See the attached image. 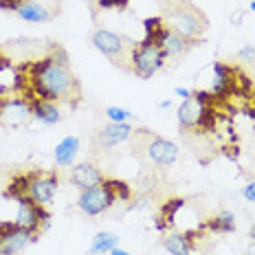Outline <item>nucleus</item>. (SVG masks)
Here are the masks:
<instances>
[{"label":"nucleus","instance_id":"ddd939ff","mask_svg":"<svg viewBox=\"0 0 255 255\" xmlns=\"http://www.w3.org/2000/svg\"><path fill=\"white\" fill-rule=\"evenodd\" d=\"M104 178H106L104 172L97 165H93V163H79V165L73 167L71 176H68L71 185H75V187L82 189V191L93 189V187H97V185H102Z\"/></svg>","mask_w":255,"mask_h":255},{"label":"nucleus","instance_id":"20e7f679","mask_svg":"<svg viewBox=\"0 0 255 255\" xmlns=\"http://www.w3.org/2000/svg\"><path fill=\"white\" fill-rule=\"evenodd\" d=\"M90 42L97 51H102L110 62L121 71H132V42H128L124 35L115 33L110 29H95L90 33Z\"/></svg>","mask_w":255,"mask_h":255},{"label":"nucleus","instance_id":"4be33fe9","mask_svg":"<svg viewBox=\"0 0 255 255\" xmlns=\"http://www.w3.org/2000/svg\"><path fill=\"white\" fill-rule=\"evenodd\" d=\"M104 185L110 189V194L115 196L117 200H128L134 198V191H132V185H128L126 180H119V178H104Z\"/></svg>","mask_w":255,"mask_h":255},{"label":"nucleus","instance_id":"f03ea898","mask_svg":"<svg viewBox=\"0 0 255 255\" xmlns=\"http://www.w3.org/2000/svg\"><path fill=\"white\" fill-rule=\"evenodd\" d=\"M132 156L145 167H169L178 158V145L147 128H134L130 136Z\"/></svg>","mask_w":255,"mask_h":255},{"label":"nucleus","instance_id":"2f4dec72","mask_svg":"<svg viewBox=\"0 0 255 255\" xmlns=\"http://www.w3.org/2000/svg\"><path fill=\"white\" fill-rule=\"evenodd\" d=\"M108 253H110V255H130V253H128V251H121V249H119V247H115V249H113V251H108Z\"/></svg>","mask_w":255,"mask_h":255},{"label":"nucleus","instance_id":"473e14b6","mask_svg":"<svg viewBox=\"0 0 255 255\" xmlns=\"http://www.w3.org/2000/svg\"><path fill=\"white\" fill-rule=\"evenodd\" d=\"M251 11L255 13V0H253V2H251Z\"/></svg>","mask_w":255,"mask_h":255},{"label":"nucleus","instance_id":"cd10ccee","mask_svg":"<svg viewBox=\"0 0 255 255\" xmlns=\"http://www.w3.org/2000/svg\"><path fill=\"white\" fill-rule=\"evenodd\" d=\"M13 174V169H9V167H4V165H0V194H2V189L7 187V183H9V176Z\"/></svg>","mask_w":255,"mask_h":255},{"label":"nucleus","instance_id":"72a5a7b5","mask_svg":"<svg viewBox=\"0 0 255 255\" xmlns=\"http://www.w3.org/2000/svg\"><path fill=\"white\" fill-rule=\"evenodd\" d=\"M251 238H255V227H253V229H251Z\"/></svg>","mask_w":255,"mask_h":255},{"label":"nucleus","instance_id":"f704fd0d","mask_svg":"<svg viewBox=\"0 0 255 255\" xmlns=\"http://www.w3.org/2000/svg\"><path fill=\"white\" fill-rule=\"evenodd\" d=\"M253 156H255V147H253Z\"/></svg>","mask_w":255,"mask_h":255},{"label":"nucleus","instance_id":"423d86ee","mask_svg":"<svg viewBox=\"0 0 255 255\" xmlns=\"http://www.w3.org/2000/svg\"><path fill=\"white\" fill-rule=\"evenodd\" d=\"M132 73L143 79H150L158 68H163L165 64V53L158 44H154L150 40L134 42L132 46Z\"/></svg>","mask_w":255,"mask_h":255},{"label":"nucleus","instance_id":"4468645a","mask_svg":"<svg viewBox=\"0 0 255 255\" xmlns=\"http://www.w3.org/2000/svg\"><path fill=\"white\" fill-rule=\"evenodd\" d=\"M203 104H198L194 97L185 99L178 108V126L183 130V134H194L196 128H198V121L203 117Z\"/></svg>","mask_w":255,"mask_h":255},{"label":"nucleus","instance_id":"f8f14e48","mask_svg":"<svg viewBox=\"0 0 255 255\" xmlns=\"http://www.w3.org/2000/svg\"><path fill=\"white\" fill-rule=\"evenodd\" d=\"M51 42H40V40H29V38H15L11 42H4V44H0V49L4 51V55L9 57V60L13 62V57H18V60H38L42 57L46 51H49Z\"/></svg>","mask_w":255,"mask_h":255},{"label":"nucleus","instance_id":"7ed1b4c3","mask_svg":"<svg viewBox=\"0 0 255 255\" xmlns=\"http://www.w3.org/2000/svg\"><path fill=\"white\" fill-rule=\"evenodd\" d=\"M161 18L167 22L169 29H174L176 33L189 40H200V35L209 26L207 15L191 0H165V9H163Z\"/></svg>","mask_w":255,"mask_h":255},{"label":"nucleus","instance_id":"6ab92c4d","mask_svg":"<svg viewBox=\"0 0 255 255\" xmlns=\"http://www.w3.org/2000/svg\"><path fill=\"white\" fill-rule=\"evenodd\" d=\"M200 229L211 233H233L236 231V216L231 211H222L218 216H211L200 225Z\"/></svg>","mask_w":255,"mask_h":255},{"label":"nucleus","instance_id":"1a4fd4ad","mask_svg":"<svg viewBox=\"0 0 255 255\" xmlns=\"http://www.w3.org/2000/svg\"><path fill=\"white\" fill-rule=\"evenodd\" d=\"M115 203H117V198L110 194V189L102 183V185H97V187H93V189L82 191V196H79V200H77V207L86 216H99V214H104V211H108Z\"/></svg>","mask_w":255,"mask_h":255},{"label":"nucleus","instance_id":"9d476101","mask_svg":"<svg viewBox=\"0 0 255 255\" xmlns=\"http://www.w3.org/2000/svg\"><path fill=\"white\" fill-rule=\"evenodd\" d=\"M33 240V233L15 222H0V255H18Z\"/></svg>","mask_w":255,"mask_h":255},{"label":"nucleus","instance_id":"a211bd4d","mask_svg":"<svg viewBox=\"0 0 255 255\" xmlns=\"http://www.w3.org/2000/svg\"><path fill=\"white\" fill-rule=\"evenodd\" d=\"M77 152H79V139L77 136H64L55 147V163L62 165V167L73 165Z\"/></svg>","mask_w":255,"mask_h":255},{"label":"nucleus","instance_id":"aec40b11","mask_svg":"<svg viewBox=\"0 0 255 255\" xmlns=\"http://www.w3.org/2000/svg\"><path fill=\"white\" fill-rule=\"evenodd\" d=\"M31 110H33L35 119H40L42 124H46V126H53V124H57V121L62 119L57 104L44 102V99H33V102H31Z\"/></svg>","mask_w":255,"mask_h":255},{"label":"nucleus","instance_id":"0eeeda50","mask_svg":"<svg viewBox=\"0 0 255 255\" xmlns=\"http://www.w3.org/2000/svg\"><path fill=\"white\" fill-rule=\"evenodd\" d=\"M60 187V176L53 169H26V194L38 205H49Z\"/></svg>","mask_w":255,"mask_h":255},{"label":"nucleus","instance_id":"c85d7f7f","mask_svg":"<svg viewBox=\"0 0 255 255\" xmlns=\"http://www.w3.org/2000/svg\"><path fill=\"white\" fill-rule=\"evenodd\" d=\"M238 57H242L244 62H255V49L253 46H244V49H240V53H238Z\"/></svg>","mask_w":255,"mask_h":255},{"label":"nucleus","instance_id":"f3484780","mask_svg":"<svg viewBox=\"0 0 255 255\" xmlns=\"http://www.w3.org/2000/svg\"><path fill=\"white\" fill-rule=\"evenodd\" d=\"M15 13H18V18H22L24 22H49V20H53V15H55V11L46 9V4L33 2V0L24 2Z\"/></svg>","mask_w":255,"mask_h":255},{"label":"nucleus","instance_id":"bb28decb","mask_svg":"<svg viewBox=\"0 0 255 255\" xmlns=\"http://www.w3.org/2000/svg\"><path fill=\"white\" fill-rule=\"evenodd\" d=\"M244 115H249L251 119H255V90L249 97H244Z\"/></svg>","mask_w":255,"mask_h":255},{"label":"nucleus","instance_id":"c756f323","mask_svg":"<svg viewBox=\"0 0 255 255\" xmlns=\"http://www.w3.org/2000/svg\"><path fill=\"white\" fill-rule=\"evenodd\" d=\"M242 196L247 200H251V203H255V180H251V183H249L247 187L242 189Z\"/></svg>","mask_w":255,"mask_h":255},{"label":"nucleus","instance_id":"dca6fc26","mask_svg":"<svg viewBox=\"0 0 255 255\" xmlns=\"http://www.w3.org/2000/svg\"><path fill=\"white\" fill-rule=\"evenodd\" d=\"M185 203L187 200L185 198H169L165 200V203L161 205V209H158V216H156V227H158V231H167V229H172L174 227V220H176V214L180 209L185 207Z\"/></svg>","mask_w":255,"mask_h":255},{"label":"nucleus","instance_id":"2eb2a0df","mask_svg":"<svg viewBox=\"0 0 255 255\" xmlns=\"http://www.w3.org/2000/svg\"><path fill=\"white\" fill-rule=\"evenodd\" d=\"M196 42H200V40H189V38H185V35L176 33L174 29H167L165 40H163V53H165V57L180 60V57L187 55V51L196 44Z\"/></svg>","mask_w":255,"mask_h":255},{"label":"nucleus","instance_id":"7c9ffc66","mask_svg":"<svg viewBox=\"0 0 255 255\" xmlns=\"http://www.w3.org/2000/svg\"><path fill=\"white\" fill-rule=\"evenodd\" d=\"M176 95H178V97H183V99H189L191 97V93H189L187 88H176Z\"/></svg>","mask_w":255,"mask_h":255},{"label":"nucleus","instance_id":"39448f33","mask_svg":"<svg viewBox=\"0 0 255 255\" xmlns=\"http://www.w3.org/2000/svg\"><path fill=\"white\" fill-rule=\"evenodd\" d=\"M31 119H33V110L29 99L13 90V86H0V126L20 128L29 126Z\"/></svg>","mask_w":255,"mask_h":255},{"label":"nucleus","instance_id":"a878e982","mask_svg":"<svg viewBox=\"0 0 255 255\" xmlns=\"http://www.w3.org/2000/svg\"><path fill=\"white\" fill-rule=\"evenodd\" d=\"M24 2H29V0H0V9H4V11H18Z\"/></svg>","mask_w":255,"mask_h":255},{"label":"nucleus","instance_id":"c9c22d12","mask_svg":"<svg viewBox=\"0 0 255 255\" xmlns=\"http://www.w3.org/2000/svg\"><path fill=\"white\" fill-rule=\"evenodd\" d=\"M253 242H255V238H253Z\"/></svg>","mask_w":255,"mask_h":255},{"label":"nucleus","instance_id":"9b49d317","mask_svg":"<svg viewBox=\"0 0 255 255\" xmlns=\"http://www.w3.org/2000/svg\"><path fill=\"white\" fill-rule=\"evenodd\" d=\"M132 132H134V128L128 124V121H124V124H113V121H110L108 126L99 128V130L95 132L93 147L95 150H113L119 143L130 141ZM93 147H90V150H93Z\"/></svg>","mask_w":255,"mask_h":255},{"label":"nucleus","instance_id":"393cba45","mask_svg":"<svg viewBox=\"0 0 255 255\" xmlns=\"http://www.w3.org/2000/svg\"><path fill=\"white\" fill-rule=\"evenodd\" d=\"M130 4V0H97V11L104 9H126Z\"/></svg>","mask_w":255,"mask_h":255},{"label":"nucleus","instance_id":"b1692460","mask_svg":"<svg viewBox=\"0 0 255 255\" xmlns=\"http://www.w3.org/2000/svg\"><path fill=\"white\" fill-rule=\"evenodd\" d=\"M106 117H108L113 124H124V121L130 119V110H124V108H117V106H110V108H106Z\"/></svg>","mask_w":255,"mask_h":255},{"label":"nucleus","instance_id":"6e6552de","mask_svg":"<svg viewBox=\"0 0 255 255\" xmlns=\"http://www.w3.org/2000/svg\"><path fill=\"white\" fill-rule=\"evenodd\" d=\"M20 207H18V216H15V225H20L22 229L35 233H40L42 229L46 227L49 222V211H44V205H38L33 198L29 196H22V198L15 200Z\"/></svg>","mask_w":255,"mask_h":255},{"label":"nucleus","instance_id":"5701e85b","mask_svg":"<svg viewBox=\"0 0 255 255\" xmlns=\"http://www.w3.org/2000/svg\"><path fill=\"white\" fill-rule=\"evenodd\" d=\"M119 244V238L115 233L102 231L93 238V244H90V251L88 253H106V251H113V249Z\"/></svg>","mask_w":255,"mask_h":255},{"label":"nucleus","instance_id":"412c9836","mask_svg":"<svg viewBox=\"0 0 255 255\" xmlns=\"http://www.w3.org/2000/svg\"><path fill=\"white\" fill-rule=\"evenodd\" d=\"M161 242L172 255H191V247L183 233H165Z\"/></svg>","mask_w":255,"mask_h":255},{"label":"nucleus","instance_id":"f257e3e1","mask_svg":"<svg viewBox=\"0 0 255 255\" xmlns=\"http://www.w3.org/2000/svg\"><path fill=\"white\" fill-rule=\"evenodd\" d=\"M13 90L24 99H44L53 104L77 106L82 102V84L75 77L64 46L51 42L49 51L38 60L13 66Z\"/></svg>","mask_w":255,"mask_h":255}]
</instances>
